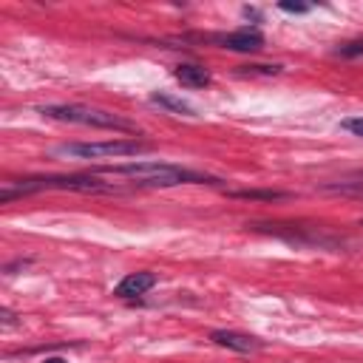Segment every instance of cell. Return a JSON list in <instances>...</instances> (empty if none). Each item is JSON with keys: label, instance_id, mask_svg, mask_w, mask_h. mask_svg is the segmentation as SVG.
Wrapping results in <instances>:
<instances>
[{"label": "cell", "instance_id": "cell-1", "mask_svg": "<svg viewBox=\"0 0 363 363\" xmlns=\"http://www.w3.org/2000/svg\"><path fill=\"white\" fill-rule=\"evenodd\" d=\"M99 173L108 176H125L133 179V184L139 187H176V184H216L218 179L190 170V167H179L170 162H130V164H105L99 167Z\"/></svg>", "mask_w": 363, "mask_h": 363}, {"label": "cell", "instance_id": "cell-2", "mask_svg": "<svg viewBox=\"0 0 363 363\" xmlns=\"http://www.w3.org/2000/svg\"><path fill=\"white\" fill-rule=\"evenodd\" d=\"M43 116L57 119V122H71V125H85V128H102V130H122V133H136V122L102 111V108H91V105H43L40 108Z\"/></svg>", "mask_w": 363, "mask_h": 363}, {"label": "cell", "instance_id": "cell-3", "mask_svg": "<svg viewBox=\"0 0 363 363\" xmlns=\"http://www.w3.org/2000/svg\"><path fill=\"white\" fill-rule=\"evenodd\" d=\"M150 150L153 145L139 139H111V142H71V145H60L54 153L71 159H113V156H139Z\"/></svg>", "mask_w": 363, "mask_h": 363}, {"label": "cell", "instance_id": "cell-4", "mask_svg": "<svg viewBox=\"0 0 363 363\" xmlns=\"http://www.w3.org/2000/svg\"><path fill=\"white\" fill-rule=\"evenodd\" d=\"M218 45H221V48H230V51L250 54V51H261V45H264V34H261L258 28L244 26V28H235V31L218 37Z\"/></svg>", "mask_w": 363, "mask_h": 363}, {"label": "cell", "instance_id": "cell-5", "mask_svg": "<svg viewBox=\"0 0 363 363\" xmlns=\"http://www.w3.org/2000/svg\"><path fill=\"white\" fill-rule=\"evenodd\" d=\"M210 340L221 349H233V352H258L264 343L252 335H244V332H233V329H216L210 332Z\"/></svg>", "mask_w": 363, "mask_h": 363}, {"label": "cell", "instance_id": "cell-6", "mask_svg": "<svg viewBox=\"0 0 363 363\" xmlns=\"http://www.w3.org/2000/svg\"><path fill=\"white\" fill-rule=\"evenodd\" d=\"M156 286V275L153 272H130V275H125L119 284H116V295L119 298H139V295H145L147 289H153Z\"/></svg>", "mask_w": 363, "mask_h": 363}, {"label": "cell", "instance_id": "cell-7", "mask_svg": "<svg viewBox=\"0 0 363 363\" xmlns=\"http://www.w3.org/2000/svg\"><path fill=\"white\" fill-rule=\"evenodd\" d=\"M173 77L184 85V88H204V85H210V71L204 68V65H193V62H182V65H176V71H173Z\"/></svg>", "mask_w": 363, "mask_h": 363}, {"label": "cell", "instance_id": "cell-8", "mask_svg": "<svg viewBox=\"0 0 363 363\" xmlns=\"http://www.w3.org/2000/svg\"><path fill=\"white\" fill-rule=\"evenodd\" d=\"M320 190H326V193H340V196H352V199H363V182H340V184H323Z\"/></svg>", "mask_w": 363, "mask_h": 363}, {"label": "cell", "instance_id": "cell-9", "mask_svg": "<svg viewBox=\"0 0 363 363\" xmlns=\"http://www.w3.org/2000/svg\"><path fill=\"white\" fill-rule=\"evenodd\" d=\"M150 99H153L156 105H164V108L176 111V113H187V116H193V108H190L187 102H182V99H173V96H167V94H153Z\"/></svg>", "mask_w": 363, "mask_h": 363}, {"label": "cell", "instance_id": "cell-10", "mask_svg": "<svg viewBox=\"0 0 363 363\" xmlns=\"http://www.w3.org/2000/svg\"><path fill=\"white\" fill-rule=\"evenodd\" d=\"M230 196H235V199H284L286 193H281V190H230Z\"/></svg>", "mask_w": 363, "mask_h": 363}, {"label": "cell", "instance_id": "cell-11", "mask_svg": "<svg viewBox=\"0 0 363 363\" xmlns=\"http://www.w3.org/2000/svg\"><path fill=\"white\" fill-rule=\"evenodd\" d=\"M281 65H241L238 74H278Z\"/></svg>", "mask_w": 363, "mask_h": 363}, {"label": "cell", "instance_id": "cell-12", "mask_svg": "<svg viewBox=\"0 0 363 363\" xmlns=\"http://www.w3.org/2000/svg\"><path fill=\"white\" fill-rule=\"evenodd\" d=\"M340 128H343V130H349V133H354V136H363V116L343 119V122H340Z\"/></svg>", "mask_w": 363, "mask_h": 363}, {"label": "cell", "instance_id": "cell-13", "mask_svg": "<svg viewBox=\"0 0 363 363\" xmlns=\"http://www.w3.org/2000/svg\"><path fill=\"white\" fill-rule=\"evenodd\" d=\"M337 54H340V57H357V54H363V40H354V43L340 45Z\"/></svg>", "mask_w": 363, "mask_h": 363}, {"label": "cell", "instance_id": "cell-14", "mask_svg": "<svg viewBox=\"0 0 363 363\" xmlns=\"http://www.w3.org/2000/svg\"><path fill=\"white\" fill-rule=\"evenodd\" d=\"M278 9L281 11H289V14H306L309 11L306 3H278Z\"/></svg>", "mask_w": 363, "mask_h": 363}, {"label": "cell", "instance_id": "cell-15", "mask_svg": "<svg viewBox=\"0 0 363 363\" xmlns=\"http://www.w3.org/2000/svg\"><path fill=\"white\" fill-rule=\"evenodd\" d=\"M43 363H68V360H62V357H45Z\"/></svg>", "mask_w": 363, "mask_h": 363}]
</instances>
